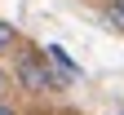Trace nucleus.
<instances>
[{
    "label": "nucleus",
    "mask_w": 124,
    "mask_h": 115,
    "mask_svg": "<svg viewBox=\"0 0 124 115\" xmlns=\"http://www.w3.org/2000/svg\"><path fill=\"white\" fill-rule=\"evenodd\" d=\"M44 62H49V71H53V80H58V89H67L71 80H80V67H75V62L62 53L58 44H49V49H44Z\"/></svg>",
    "instance_id": "obj_2"
},
{
    "label": "nucleus",
    "mask_w": 124,
    "mask_h": 115,
    "mask_svg": "<svg viewBox=\"0 0 124 115\" xmlns=\"http://www.w3.org/2000/svg\"><path fill=\"white\" fill-rule=\"evenodd\" d=\"M13 75H18V84L27 89V93H58V80H53V71H49V62H44L40 53H27L13 62Z\"/></svg>",
    "instance_id": "obj_1"
},
{
    "label": "nucleus",
    "mask_w": 124,
    "mask_h": 115,
    "mask_svg": "<svg viewBox=\"0 0 124 115\" xmlns=\"http://www.w3.org/2000/svg\"><path fill=\"white\" fill-rule=\"evenodd\" d=\"M106 22L115 31H124V0H106Z\"/></svg>",
    "instance_id": "obj_3"
},
{
    "label": "nucleus",
    "mask_w": 124,
    "mask_h": 115,
    "mask_svg": "<svg viewBox=\"0 0 124 115\" xmlns=\"http://www.w3.org/2000/svg\"><path fill=\"white\" fill-rule=\"evenodd\" d=\"M0 93H5V71H0Z\"/></svg>",
    "instance_id": "obj_6"
},
{
    "label": "nucleus",
    "mask_w": 124,
    "mask_h": 115,
    "mask_svg": "<svg viewBox=\"0 0 124 115\" xmlns=\"http://www.w3.org/2000/svg\"><path fill=\"white\" fill-rule=\"evenodd\" d=\"M13 44H18V31H13V22H5V18H0V53H9Z\"/></svg>",
    "instance_id": "obj_4"
},
{
    "label": "nucleus",
    "mask_w": 124,
    "mask_h": 115,
    "mask_svg": "<svg viewBox=\"0 0 124 115\" xmlns=\"http://www.w3.org/2000/svg\"><path fill=\"white\" fill-rule=\"evenodd\" d=\"M0 115H18V111H13V106H5V102H0Z\"/></svg>",
    "instance_id": "obj_5"
}]
</instances>
